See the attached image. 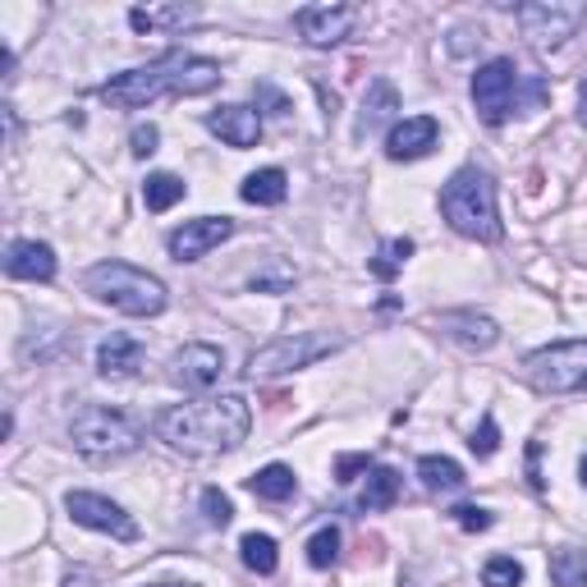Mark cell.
<instances>
[{
    "instance_id": "cell-1",
    "label": "cell",
    "mask_w": 587,
    "mask_h": 587,
    "mask_svg": "<svg viewBox=\"0 0 587 587\" xmlns=\"http://www.w3.org/2000/svg\"><path fill=\"white\" fill-rule=\"evenodd\" d=\"M253 431V408L244 395H221V400H193L175 404L157 418V437L188 454V460H207V454L239 450Z\"/></svg>"
},
{
    "instance_id": "cell-2",
    "label": "cell",
    "mask_w": 587,
    "mask_h": 587,
    "mask_svg": "<svg viewBox=\"0 0 587 587\" xmlns=\"http://www.w3.org/2000/svg\"><path fill=\"white\" fill-rule=\"evenodd\" d=\"M441 216L454 234L477 239V244H496L500 239V211H496V184L487 170L464 166L454 170L450 184L441 188Z\"/></svg>"
},
{
    "instance_id": "cell-3",
    "label": "cell",
    "mask_w": 587,
    "mask_h": 587,
    "mask_svg": "<svg viewBox=\"0 0 587 587\" xmlns=\"http://www.w3.org/2000/svg\"><path fill=\"white\" fill-rule=\"evenodd\" d=\"M83 285H88V294L97 303H106V308H115L124 317H157L170 303V294L157 276H147L129 262H97L83 276Z\"/></svg>"
},
{
    "instance_id": "cell-4",
    "label": "cell",
    "mask_w": 587,
    "mask_h": 587,
    "mask_svg": "<svg viewBox=\"0 0 587 587\" xmlns=\"http://www.w3.org/2000/svg\"><path fill=\"white\" fill-rule=\"evenodd\" d=\"M70 441L88 464H111L124 460L143 445V431L134 418H124L120 408H106V404H83L70 423Z\"/></svg>"
},
{
    "instance_id": "cell-5",
    "label": "cell",
    "mask_w": 587,
    "mask_h": 587,
    "mask_svg": "<svg viewBox=\"0 0 587 587\" xmlns=\"http://www.w3.org/2000/svg\"><path fill=\"white\" fill-rule=\"evenodd\" d=\"M180 74H184V51H170L151 64H138V70H124L111 83H101V101H111L115 111H143L157 97L175 93L180 97Z\"/></svg>"
},
{
    "instance_id": "cell-6",
    "label": "cell",
    "mask_w": 587,
    "mask_h": 587,
    "mask_svg": "<svg viewBox=\"0 0 587 587\" xmlns=\"http://www.w3.org/2000/svg\"><path fill=\"white\" fill-rule=\"evenodd\" d=\"M524 377L541 395H587V340H560L524 358Z\"/></svg>"
},
{
    "instance_id": "cell-7",
    "label": "cell",
    "mask_w": 587,
    "mask_h": 587,
    "mask_svg": "<svg viewBox=\"0 0 587 587\" xmlns=\"http://www.w3.org/2000/svg\"><path fill=\"white\" fill-rule=\"evenodd\" d=\"M335 350H344V340H340V335H317V331L280 335V340L262 344V350L248 358V377H253V381L285 377V372H298V367H313L317 358H331Z\"/></svg>"
},
{
    "instance_id": "cell-8",
    "label": "cell",
    "mask_w": 587,
    "mask_h": 587,
    "mask_svg": "<svg viewBox=\"0 0 587 587\" xmlns=\"http://www.w3.org/2000/svg\"><path fill=\"white\" fill-rule=\"evenodd\" d=\"M473 106L491 129L505 124L510 111H518V64L510 56H496L473 74Z\"/></svg>"
},
{
    "instance_id": "cell-9",
    "label": "cell",
    "mask_w": 587,
    "mask_h": 587,
    "mask_svg": "<svg viewBox=\"0 0 587 587\" xmlns=\"http://www.w3.org/2000/svg\"><path fill=\"white\" fill-rule=\"evenodd\" d=\"M514 19L524 28V37H533L537 47H564L583 28L587 5L583 0H533V5H518Z\"/></svg>"
},
{
    "instance_id": "cell-10",
    "label": "cell",
    "mask_w": 587,
    "mask_h": 587,
    "mask_svg": "<svg viewBox=\"0 0 587 587\" xmlns=\"http://www.w3.org/2000/svg\"><path fill=\"white\" fill-rule=\"evenodd\" d=\"M64 510H70L74 524L93 528V533H106V537H115V541H138V524H134V518H129L115 500H106L97 491H70V496H64Z\"/></svg>"
},
{
    "instance_id": "cell-11",
    "label": "cell",
    "mask_w": 587,
    "mask_h": 587,
    "mask_svg": "<svg viewBox=\"0 0 587 587\" xmlns=\"http://www.w3.org/2000/svg\"><path fill=\"white\" fill-rule=\"evenodd\" d=\"M358 19H363L358 5H303L294 14V28L308 47H340L358 28Z\"/></svg>"
},
{
    "instance_id": "cell-12",
    "label": "cell",
    "mask_w": 587,
    "mask_h": 587,
    "mask_svg": "<svg viewBox=\"0 0 587 587\" xmlns=\"http://www.w3.org/2000/svg\"><path fill=\"white\" fill-rule=\"evenodd\" d=\"M230 234H234L230 216H198V221H184L180 230H170L166 248L175 262H198V257H207L211 248H221Z\"/></svg>"
},
{
    "instance_id": "cell-13",
    "label": "cell",
    "mask_w": 587,
    "mask_h": 587,
    "mask_svg": "<svg viewBox=\"0 0 587 587\" xmlns=\"http://www.w3.org/2000/svg\"><path fill=\"white\" fill-rule=\"evenodd\" d=\"M225 372V354L216 350V344H184V350L170 358V377H175V386L184 390H211L216 381H221Z\"/></svg>"
},
{
    "instance_id": "cell-14",
    "label": "cell",
    "mask_w": 587,
    "mask_h": 587,
    "mask_svg": "<svg viewBox=\"0 0 587 587\" xmlns=\"http://www.w3.org/2000/svg\"><path fill=\"white\" fill-rule=\"evenodd\" d=\"M437 138H441L437 115H408L386 134V157L390 161H418L437 147Z\"/></svg>"
},
{
    "instance_id": "cell-15",
    "label": "cell",
    "mask_w": 587,
    "mask_h": 587,
    "mask_svg": "<svg viewBox=\"0 0 587 587\" xmlns=\"http://www.w3.org/2000/svg\"><path fill=\"white\" fill-rule=\"evenodd\" d=\"M437 326L454 340V344H464L468 354H487L496 350V340H500V326L487 317V313H473V308H460V313H441Z\"/></svg>"
},
{
    "instance_id": "cell-16",
    "label": "cell",
    "mask_w": 587,
    "mask_h": 587,
    "mask_svg": "<svg viewBox=\"0 0 587 587\" xmlns=\"http://www.w3.org/2000/svg\"><path fill=\"white\" fill-rule=\"evenodd\" d=\"M5 276L47 285V280H56V248L41 244V239H14L10 253H5Z\"/></svg>"
},
{
    "instance_id": "cell-17",
    "label": "cell",
    "mask_w": 587,
    "mask_h": 587,
    "mask_svg": "<svg viewBox=\"0 0 587 587\" xmlns=\"http://www.w3.org/2000/svg\"><path fill=\"white\" fill-rule=\"evenodd\" d=\"M207 129L225 147L244 151V147H257V138H262V115H257L253 106H221V111L207 115Z\"/></svg>"
},
{
    "instance_id": "cell-18",
    "label": "cell",
    "mask_w": 587,
    "mask_h": 587,
    "mask_svg": "<svg viewBox=\"0 0 587 587\" xmlns=\"http://www.w3.org/2000/svg\"><path fill=\"white\" fill-rule=\"evenodd\" d=\"M138 367H143V344L134 335H111L97 344V372L106 381H129L138 377Z\"/></svg>"
},
{
    "instance_id": "cell-19",
    "label": "cell",
    "mask_w": 587,
    "mask_h": 587,
    "mask_svg": "<svg viewBox=\"0 0 587 587\" xmlns=\"http://www.w3.org/2000/svg\"><path fill=\"white\" fill-rule=\"evenodd\" d=\"M400 111V88L390 78H372L363 93V111H358V134H372L386 120H395Z\"/></svg>"
},
{
    "instance_id": "cell-20",
    "label": "cell",
    "mask_w": 587,
    "mask_h": 587,
    "mask_svg": "<svg viewBox=\"0 0 587 587\" xmlns=\"http://www.w3.org/2000/svg\"><path fill=\"white\" fill-rule=\"evenodd\" d=\"M239 198L248 207H280L290 198V175L280 166H267V170H253V175L239 184Z\"/></svg>"
},
{
    "instance_id": "cell-21",
    "label": "cell",
    "mask_w": 587,
    "mask_h": 587,
    "mask_svg": "<svg viewBox=\"0 0 587 587\" xmlns=\"http://www.w3.org/2000/svg\"><path fill=\"white\" fill-rule=\"evenodd\" d=\"M203 10L198 5H138V10H129V28L134 33H175L184 24H193Z\"/></svg>"
},
{
    "instance_id": "cell-22",
    "label": "cell",
    "mask_w": 587,
    "mask_h": 587,
    "mask_svg": "<svg viewBox=\"0 0 587 587\" xmlns=\"http://www.w3.org/2000/svg\"><path fill=\"white\" fill-rule=\"evenodd\" d=\"M395 500H400V473L386 468V464H372L367 468V487L358 496V510L363 514H381V510L395 505Z\"/></svg>"
},
{
    "instance_id": "cell-23",
    "label": "cell",
    "mask_w": 587,
    "mask_h": 587,
    "mask_svg": "<svg viewBox=\"0 0 587 587\" xmlns=\"http://www.w3.org/2000/svg\"><path fill=\"white\" fill-rule=\"evenodd\" d=\"M248 491L257 496V500H290L294 491H298V477H294V468H285V464H267L262 473H253L248 477Z\"/></svg>"
},
{
    "instance_id": "cell-24",
    "label": "cell",
    "mask_w": 587,
    "mask_h": 587,
    "mask_svg": "<svg viewBox=\"0 0 587 587\" xmlns=\"http://www.w3.org/2000/svg\"><path fill=\"white\" fill-rule=\"evenodd\" d=\"M184 193H188V184L180 180V175H170V170H157V175H147V184H143V207L147 211H170L175 203H184Z\"/></svg>"
},
{
    "instance_id": "cell-25",
    "label": "cell",
    "mask_w": 587,
    "mask_h": 587,
    "mask_svg": "<svg viewBox=\"0 0 587 587\" xmlns=\"http://www.w3.org/2000/svg\"><path fill=\"white\" fill-rule=\"evenodd\" d=\"M418 477H423L427 491H460L468 482L464 468L454 464V460H445V454H423V460H418Z\"/></svg>"
},
{
    "instance_id": "cell-26",
    "label": "cell",
    "mask_w": 587,
    "mask_h": 587,
    "mask_svg": "<svg viewBox=\"0 0 587 587\" xmlns=\"http://www.w3.org/2000/svg\"><path fill=\"white\" fill-rule=\"evenodd\" d=\"M551 583L555 587H587V551H578V547L551 551Z\"/></svg>"
},
{
    "instance_id": "cell-27",
    "label": "cell",
    "mask_w": 587,
    "mask_h": 587,
    "mask_svg": "<svg viewBox=\"0 0 587 587\" xmlns=\"http://www.w3.org/2000/svg\"><path fill=\"white\" fill-rule=\"evenodd\" d=\"M239 555H244V564L253 574H276V564H280L276 537H267V533H248L244 541H239Z\"/></svg>"
},
{
    "instance_id": "cell-28",
    "label": "cell",
    "mask_w": 587,
    "mask_h": 587,
    "mask_svg": "<svg viewBox=\"0 0 587 587\" xmlns=\"http://www.w3.org/2000/svg\"><path fill=\"white\" fill-rule=\"evenodd\" d=\"M408 257H413V239H390V244H381V253L372 257V276L377 280H395Z\"/></svg>"
},
{
    "instance_id": "cell-29",
    "label": "cell",
    "mask_w": 587,
    "mask_h": 587,
    "mask_svg": "<svg viewBox=\"0 0 587 587\" xmlns=\"http://www.w3.org/2000/svg\"><path fill=\"white\" fill-rule=\"evenodd\" d=\"M335 560H340V528L313 533V541H308V564L313 570H331Z\"/></svg>"
},
{
    "instance_id": "cell-30",
    "label": "cell",
    "mask_w": 587,
    "mask_h": 587,
    "mask_svg": "<svg viewBox=\"0 0 587 587\" xmlns=\"http://www.w3.org/2000/svg\"><path fill=\"white\" fill-rule=\"evenodd\" d=\"M482 583L487 587H518L524 583V564H518L514 555H491L487 570H482Z\"/></svg>"
},
{
    "instance_id": "cell-31",
    "label": "cell",
    "mask_w": 587,
    "mask_h": 587,
    "mask_svg": "<svg viewBox=\"0 0 587 587\" xmlns=\"http://www.w3.org/2000/svg\"><path fill=\"white\" fill-rule=\"evenodd\" d=\"M203 514H207L211 528H230V518H234L230 496H225L221 487H207V491H203Z\"/></svg>"
},
{
    "instance_id": "cell-32",
    "label": "cell",
    "mask_w": 587,
    "mask_h": 587,
    "mask_svg": "<svg viewBox=\"0 0 587 587\" xmlns=\"http://www.w3.org/2000/svg\"><path fill=\"white\" fill-rule=\"evenodd\" d=\"M450 518H454V524H460L464 533H487V528L496 524V514L482 510V505H460V510H450Z\"/></svg>"
},
{
    "instance_id": "cell-33",
    "label": "cell",
    "mask_w": 587,
    "mask_h": 587,
    "mask_svg": "<svg viewBox=\"0 0 587 587\" xmlns=\"http://www.w3.org/2000/svg\"><path fill=\"white\" fill-rule=\"evenodd\" d=\"M473 454H477V460H491V454L500 450V427H496V418H491V413H487V418H482V427H477L473 431Z\"/></svg>"
},
{
    "instance_id": "cell-34",
    "label": "cell",
    "mask_w": 587,
    "mask_h": 587,
    "mask_svg": "<svg viewBox=\"0 0 587 587\" xmlns=\"http://www.w3.org/2000/svg\"><path fill=\"white\" fill-rule=\"evenodd\" d=\"M372 468V454H340L335 460V482H354L358 473Z\"/></svg>"
},
{
    "instance_id": "cell-35",
    "label": "cell",
    "mask_w": 587,
    "mask_h": 587,
    "mask_svg": "<svg viewBox=\"0 0 587 587\" xmlns=\"http://www.w3.org/2000/svg\"><path fill=\"white\" fill-rule=\"evenodd\" d=\"M157 143H161V129H157V124H138V129H134V157H151V151H157Z\"/></svg>"
},
{
    "instance_id": "cell-36",
    "label": "cell",
    "mask_w": 587,
    "mask_h": 587,
    "mask_svg": "<svg viewBox=\"0 0 587 587\" xmlns=\"http://www.w3.org/2000/svg\"><path fill=\"white\" fill-rule=\"evenodd\" d=\"M537 454H541V445L533 441V445H528V482L541 491V468H537Z\"/></svg>"
},
{
    "instance_id": "cell-37",
    "label": "cell",
    "mask_w": 587,
    "mask_h": 587,
    "mask_svg": "<svg viewBox=\"0 0 587 587\" xmlns=\"http://www.w3.org/2000/svg\"><path fill=\"white\" fill-rule=\"evenodd\" d=\"M578 477H583V487H587V454H583V464H578Z\"/></svg>"
},
{
    "instance_id": "cell-38",
    "label": "cell",
    "mask_w": 587,
    "mask_h": 587,
    "mask_svg": "<svg viewBox=\"0 0 587 587\" xmlns=\"http://www.w3.org/2000/svg\"><path fill=\"white\" fill-rule=\"evenodd\" d=\"M578 106H583V124H587V83H583V101Z\"/></svg>"
},
{
    "instance_id": "cell-39",
    "label": "cell",
    "mask_w": 587,
    "mask_h": 587,
    "mask_svg": "<svg viewBox=\"0 0 587 587\" xmlns=\"http://www.w3.org/2000/svg\"><path fill=\"white\" fill-rule=\"evenodd\" d=\"M151 587H193V583H151Z\"/></svg>"
}]
</instances>
